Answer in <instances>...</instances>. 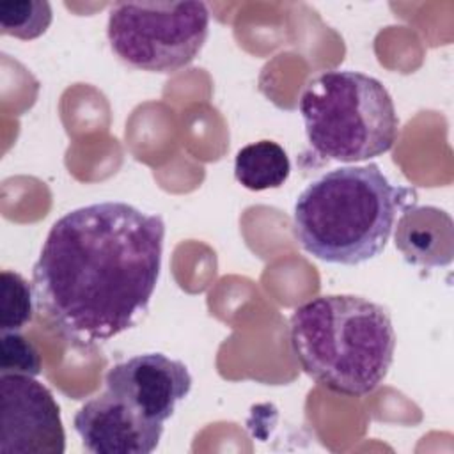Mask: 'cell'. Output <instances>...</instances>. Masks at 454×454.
<instances>
[{
    "label": "cell",
    "instance_id": "7",
    "mask_svg": "<svg viewBox=\"0 0 454 454\" xmlns=\"http://www.w3.org/2000/svg\"><path fill=\"white\" fill-rule=\"evenodd\" d=\"M105 387L149 420L165 422L190 394L192 374L181 360L142 353L112 365L105 374Z\"/></svg>",
    "mask_w": 454,
    "mask_h": 454
},
{
    "label": "cell",
    "instance_id": "8",
    "mask_svg": "<svg viewBox=\"0 0 454 454\" xmlns=\"http://www.w3.org/2000/svg\"><path fill=\"white\" fill-rule=\"evenodd\" d=\"M73 426L92 454H149L163 434V422L149 420L110 390L83 403Z\"/></svg>",
    "mask_w": 454,
    "mask_h": 454
},
{
    "label": "cell",
    "instance_id": "1",
    "mask_svg": "<svg viewBox=\"0 0 454 454\" xmlns=\"http://www.w3.org/2000/svg\"><path fill=\"white\" fill-rule=\"evenodd\" d=\"M163 239L160 215L121 200L62 215L32 270L37 312L82 348L126 332L149 307Z\"/></svg>",
    "mask_w": 454,
    "mask_h": 454
},
{
    "label": "cell",
    "instance_id": "4",
    "mask_svg": "<svg viewBox=\"0 0 454 454\" xmlns=\"http://www.w3.org/2000/svg\"><path fill=\"white\" fill-rule=\"evenodd\" d=\"M309 145L325 160L367 161L388 153L399 119L387 87L374 76L332 69L312 78L298 103Z\"/></svg>",
    "mask_w": 454,
    "mask_h": 454
},
{
    "label": "cell",
    "instance_id": "6",
    "mask_svg": "<svg viewBox=\"0 0 454 454\" xmlns=\"http://www.w3.org/2000/svg\"><path fill=\"white\" fill-rule=\"evenodd\" d=\"M0 452L62 454L66 433L60 408L35 376L0 372Z\"/></svg>",
    "mask_w": 454,
    "mask_h": 454
},
{
    "label": "cell",
    "instance_id": "3",
    "mask_svg": "<svg viewBox=\"0 0 454 454\" xmlns=\"http://www.w3.org/2000/svg\"><path fill=\"white\" fill-rule=\"evenodd\" d=\"M411 197V188L392 184L376 163L333 168L298 195L294 238L319 261L362 264L383 252L397 211Z\"/></svg>",
    "mask_w": 454,
    "mask_h": 454
},
{
    "label": "cell",
    "instance_id": "12",
    "mask_svg": "<svg viewBox=\"0 0 454 454\" xmlns=\"http://www.w3.org/2000/svg\"><path fill=\"white\" fill-rule=\"evenodd\" d=\"M34 289L16 271L0 273V332H20L34 316Z\"/></svg>",
    "mask_w": 454,
    "mask_h": 454
},
{
    "label": "cell",
    "instance_id": "5",
    "mask_svg": "<svg viewBox=\"0 0 454 454\" xmlns=\"http://www.w3.org/2000/svg\"><path fill=\"white\" fill-rule=\"evenodd\" d=\"M209 34L204 2H117L108 12L106 37L128 66L149 73H176L202 50Z\"/></svg>",
    "mask_w": 454,
    "mask_h": 454
},
{
    "label": "cell",
    "instance_id": "9",
    "mask_svg": "<svg viewBox=\"0 0 454 454\" xmlns=\"http://www.w3.org/2000/svg\"><path fill=\"white\" fill-rule=\"evenodd\" d=\"M395 247L410 264L445 266L454 255L452 218L434 206L408 207L397 220Z\"/></svg>",
    "mask_w": 454,
    "mask_h": 454
},
{
    "label": "cell",
    "instance_id": "10",
    "mask_svg": "<svg viewBox=\"0 0 454 454\" xmlns=\"http://www.w3.org/2000/svg\"><path fill=\"white\" fill-rule=\"evenodd\" d=\"M291 174V161L282 145L259 140L241 147L234 158L236 181L252 192L282 186Z\"/></svg>",
    "mask_w": 454,
    "mask_h": 454
},
{
    "label": "cell",
    "instance_id": "11",
    "mask_svg": "<svg viewBox=\"0 0 454 454\" xmlns=\"http://www.w3.org/2000/svg\"><path fill=\"white\" fill-rule=\"evenodd\" d=\"M53 12L46 0L0 2V32L21 41L41 37L51 25Z\"/></svg>",
    "mask_w": 454,
    "mask_h": 454
},
{
    "label": "cell",
    "instance_id": "2",
    "mask_svg": "<svg viewBox=\"0 0 454 454\" xmlns=\"http://www.w3.org/2000/svg\"><path fill=\"white\" fill-rule=\"evenodd\" d=\"M289 342L301 369L321 387L364 397L388 374L395 332L380 303L356 294H323L293 310Z\"/></svg>",
    "mask_w": 454,
    "mask_h": 454
},
{
    "label": "cell",
    "instance_id": "13",
    "mask_svg": "<svg viewBox=\"0 0 454 454\" xmlns=\"http://www.w3.org/2000/svg\"><path fill=\"white\" fill-rule=\"evenodd\" d=\"M41 356L35 346L20 332L2 333L0 339V372H18L37 376L41 372Z\"/></svg>",
    "mask_w": 454,
    "mask_h": 454
}]
</instances>
